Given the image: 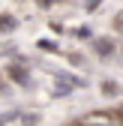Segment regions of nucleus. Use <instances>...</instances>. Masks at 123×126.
<instances>
[{"instance_id": "1", "label": "nucleus", "mask_w": 123, "mask_h": 126, "mask_svg": "<svg viewBox=\"0 0 123 126\" xmlns=\"http://www.w3.org/2000/svg\"><path fill=\"white\" fill-rule=\"evenodd\" d=\"M114 30H120V33H123V12H117V18H114Z\"/></svg>"}, {"instance_id": "2", "label": "nucleus", "mask_w": 123, "mask_h": 126, "mask_svg": "<svg viewBox=\"0 0 123 126\" xmlns=\"http://www.w3.org/2000/svg\"><path fill=\"white\" fill-rule=\"evenodd\" d=\"M96 6H99V0H90V6H87V9H96Z\"/></svg>"}]
</instances>
